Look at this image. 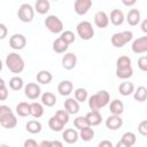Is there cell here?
<instances>
[{
    "label": "cell",
    "mask_w": 147,
    "mask_h": 147,
    "mask_svg": "<svg viewBox=\"0 0 147 147\" xmlns=\"http://www.w3.org/2000/svg\"><path fill=\"white\" fill-rule=\"evenodd\" d=\"M79 136H80V138L84 141H90L94 137V130L91 127V125L90 126H86V127H84V129L80 130V134Z\"/></svg>",
    "instance_id": "obj_35"
},
{
    "label": "cell",
    "mask_w": 147,
    "mask_h": 147,
    "mask_svg": "<svg viewBox=\"0 0 147 147\" xmlns=\"http://www.w3.org/2000/svg\"><path fill=\"white\" fill-rule=\"evenodd\" d=\"M64 122H62L56 115H54V116H52L51 118H49V121H48V126L53 130V131H56V132H59V131H61L63 127H64Z\"/></svg>",
    "instance_id": "obj_23"
},
{
    "label": "cell",
    "mask_w": 147,
    "mask_h": 147,
    "mask_svg": "<svg viewBox=\"0 0 147 147\" xmlns=\"http://www.w3.org/2000/svg\"><path fill=\"white\" fill-rule=\"evenodd\" d=\"M123 125V119L121 118L119 115H115L113 114L111 116H109L106 119V126L110 130H117Z\"/></svg>",
    "instance_id": "obj_15"
},
{
    "label": "cell",
    "mask_w": 147,
    "mask_h": 147,
    "mask_svg": "<svg viewBox=\"0 0 147 147\" xmlns=\"http://www.w3.org/2000/svg\"><path fill=\"white\" fill-rule=\"evenodd\" d=\"M45 26L52 32V33H59L63 30V23L62 21L55 16V15H49L45 20Z\"/></svg>",
    "instance_id": "obj_6"
},
{
    "label": "cell",
    "mask_w": 147,
    "mask_h": 147,
    "mask_svg": "<svg viewBox=\"0 0 147 147\" xmlns=\"http://www.w3.org/2000/svg\"><path fill=\"white\" fill-rule=\"evenodd\" d=\"M64 109L69 113V114H77L79 111V103L76 99L74 98H68L64 101Z\"/></svg>",
    "instance_id": "obj_16"
},
{
    "label": "cell",
    "mask_w": 147,
    "mask_h": 147,
    "mask_svg": "<svg viewBox=\"0 0 147 147\" xmlns=\"http://www.w3.org/2000/svg\"><path fill=\"white\" fill-rule=\"evenodd\" d=\"M133 37V33L131 31H123V32H116L111 36V44L115 47H123L126 42H129Z\"/></svg>",
    "instance_id": "obj_4"
},
{
    "label": "cell",
    "mask_w": 147,
    "mask_h": 147,
    "mask_svg": "<svg viewBox=\"0 0 147 147\" xmlns=\"http://www.w3.org/2000/svg\"><path fill=\"white\" fill-rule=\"evenodd\" d=\"M141 30H142L145 33H147V18L142 21V23H141Z\"/></svg>",
    "instance_id": "obj_50"
},
{
    "label": "cell",
    "mask_w": 147,
    "mask_h": 147,
    "mask_svg": "<svg viewBox=\"0 0 147 147\" xmlns=\"http://www.w3.org/2000/svg\"><path fill=\"white\" fill-rule=\"evenodd\" d=\"M91 6H92V0H76L74 8H75L76 14L85 15L91 8Z\"/></svg>",
    "instance_id": "obj_10"
},
{
    "label": "cell",
    "mask_w": 147,
    "mask_h": 147,
    "mask_svg": "<svg viewBox=\"0 0 147 147\" xmlns=\"http://www.w3.org/2000/svg\"><path fill=\"white\" fill-rule=\"evenodd\" d=\"M16 113L21 117H26L31 115V103L28 102H20L16 106Z\"/></svg>",
    "instance_id": "obj_19"
},
{
    "label": "cell",
    "mask_w": 147,
    "mask_h": 147,
    "mask_svg": "<svg viewBox=\"0 0 147 147\" xmlns=\"http://www.w3.org/2000/svg\"><path fill=\"white\" fill-rule=\"evenodd\" d=\"M118 92L124 96L130 95L131 93L134 92V86L131 82H123L118 87Z\"/></svg>",
    "instance_id": "obj_27"
},
{
    "label": "cell",
    "mask_w": 147,
    "mask_h": 147,
    "mask_svg": "<svg viewBox=\"0 0 147 147\" xmlns=\"http://www.w3.org/2000/svg\"><path fill=\"white\" fill-rule=\"evenodd\" d=\"M77 64V56L75 53H67L62 57V65L67 70H71Z\"/></svg>",
    "instance_id": "obj_13"
},
{
    "label": "cell",
    "mask_w": 147,
    "mask_h": 147,
    "mask_svg": "<svg viewBox=\"0 0 147 147\" xmlns=\"http://www.w3.org/2000/svg\"><path fill=\"white\" fill-rule=\"evenodd\" d=\"M99 147H113V144L108 140H103L99 144Z\"/></svg>",
    "instance_id": "obj_47"
},
{
    "label": "cell",
    "mask_w": 147,
    "mask_h": 147,
    "mask_svg": "<svg viewBox=\"0 0 147 147\" xmlns=\"http://www.w3.org/2000/svg\"><path fill=\"white\" fill-rule=\"evenodd\" d=\"M68 46H69V44L64 39H62L61 37H59L57 39H55L54 42H53V49H54L55 53H59V54L64 53L68 49Z\"/></svg>",
    "instance_id": "obj_17"
},
{
    "label": "cell",
    "mask_w": 147,
    "mask_h": 147,
    "mask_svg": "<svg viewBox=\"0 0 147 147\" xmlns=\"http://www.w3.org/2000/svg\"><path fill=\"white\" fill-rule=\"evenodd\" d=\"M127 67H131V59L126 55L119 56L116 61V68L122 69V68H127Z\"/></svg>",
    "instance_id": "obj_37"
},
{
    "label": "cell",
    "mask_w": 147,
    "mask_h": 147,
    "mask_svg": "<svg viewBox=\"0 0 147 147\" xmlns=\"http://www.w3.org/2000/svg\"><path fill=\"white\" fill-rule=\"evenodd\" d=\"M24 93L29 99L34 100L40 95V86L36 83H28L24 87Z\"/></svg>",
    "instance_id": "obj_9"
},
{
    "label": "cell",
    "mask_w": 147,
    "mask_h": 147,
    "mask_svg": "<svg viewBox=\"0 0 147 147\" xmlns=\"http://www.w3.org/2000/svg\"><path fill=\"white\" fill-rule=\"evenodd\" d=\"M17 16L18 18L24 22V23H29L33 20V16H34V9L32 8L31 5L29 3H23L18 8V11H17Z\"/></svg>",
    "instance_id": "obj_5"
},
{
    "label": "cell",
    "mask_w": 147,
    "mask_h": 147,
    "mask_svg": "<svg viewBox=\"0 0 147 147\" xmlns=\"http://www.w3.org/2000/svg\"><path fill=\"white\" fill-rule=\"evenodd\" d=\"M44 114V108L41 106V103L39 102H32L31 103V115L36 118L41 117Z\"/></svg>",
    "instance_id": "obj_33"
},
{
    "label": "cell",
    "mask_w": 147,
    "mask_h": 147,
    "mask_svg": "<svg viewBox=\"0 0 147 147\" xmlns=\"http://www.w3.org/2000/svg\"><path fill=\"white\" fill-rule=\"evenodd\" d=\"M62 137H63V139H64L65 142H68V144H75L77 141V139H78V132L75 129H67L62 133Z\"/></svg>",
    "instance_id": "obj_21"
},
{
    "label": "cell",
    "mask_w": 147,
    "mask_h": 147,
    "mask_svg": "<svg viewBox=\"0 0 147 147\" xmlns=\"http://www.w3.org/2000/svg\"><path fill=\"white\" fill-rule=\"evenodd\" d=\"M136 1H137V0H122V2H123L125 6H127V7H129V6H133V5L136 3Z\"/></svg>",
    "instance_id": "obj_48"
},
{
    "label": "cell",
    "mask_w": 147,
    "mask_h": 147,
    "mask_svg": "<svg viewBox=\"0 0 147 147\" xmlns=\"http://www.w3.org/2000/svg\"><path fill=\"white\" fill-rule=\"evenodd\" d=\"M75 99L78 102H84L87 99V91L83 87H78L75 91Z\"/></svg>",
    "instance_id": "obj_38"
},
{
    "label": "cell",
    "mask_w": 147,
    "mask_h": 147,
    "mask_svg": "<svg viewBox=\"0 0 147 147\" xmlns=\"http://www.w3.org/2000/svg\"><path fill=\"white\" fill-rule=\"evenodd\" d=\"M132 51L137 54H141V53L147 52V36H144V37L136 39L132 44Z\"/></svg>",
    "instance_id": "obj_12"
},
{
    "label": "cell",
    "mask_w": 147,
    "mask_h": 147,
    "mask_svg": "<svg viewBox=\"0 0 147 147\" xmlns=\"http://www.w3.org/2000/svg\"><path fill=\"white\" fill-rule=\"evenodd\" d=\"M136 134L133 132H125L123 136H122V139L121 141H118L116 144L117 147H131L136 144Z\"/></svg>",
    "instance_id": "obj_11"
},
{
    "label": "cell",
    "mask_w": 147,
    "mask_h": 147,
    "mask_svg": "<svg viewBox=\"0 0 147 147\" xmlns=\"http://www.w3.org/2000/svg\"><path fill=\"white\" fill-rule=\"evenodd\" d=\"M138 67L142 71H147V56H141L138 60Z\"/></svg>",
    "instance_id": "obj_42"
},
{
    "label": "cell",
    "mask_w": 147,
    "mask_h": 147,
    "mask_svg": "<svg viewBox=\"0 0 147 147\" xmlns=\"http://www.w3.org/2000/svg\"><path fill=\"white\" fill-rule=\"evenodd\" d=\"M9 87L13 90V91H20L22 87H23V79L21 77H13L9 79Z\"/></svg>",
    "instance_id": "obj_34"
},
{
    "label": "cell",
    "mask_w": 147,
    "mask_h": 147,
    "mask_svg": "<svg viewBox=\"0 0 147 147\" xmlns=\"http://www.w3.org/2000/svg\"><path fill=\"white\" fill-rule=\"evenodd\" d=\"M77 33L83 40H90L94 36V29L88 21H83L77 25Z\"/></svg>",
    "instance_id": "obj_3"
},
{
    "label": "cell",
    "mask_w": 147,
    "mask_h": 147,
    "mask_svg": "<svg viewBox=\"0 0 147 147\" xmlns=\"http://www.w3.org/2000/svg\"><path fill=\"white\" fill-rule=\"evenodd\" d=\"M94 23H95V25H96L98 28H100V29L107 28L108 24H109V17H108V15H107L105 11H102V10L96 11L95 15H94Z\"/></svg>",
    "instance_id": "obj_14"
},
{
    "label": "cell",
    "mask_w": 147,
    "mask_h": 147,
    "mask_svg": "<svg viewBox=\"0 0 147 147\" xmlns=\"http://www.w3.org/2000/svg\"><path fill=\"white\" fill-rule=\"evenodd\" d=\"M39 145L33 139H28L24 141V147H38Z\"/></svg>",
    "instance_id": "obj_44"
},
{
    "label": "cell",
    "mask_w": 147,
    "mask_h": 147,
    "mask_svg": "<svg viewBox=\"0 0 147 147\" xmlns=\"http://www.w3.org/2000/svg\"><path fill=\"white\" fill-rule=\"evenodd\" d=\"M51 147H62V142H60L57 140L51 141Z\"/></svg>",
    "instance_id": "obj_49"
},
{
    "label": "cell",
    "mask_w": 147,
    "mask_h": 147,
    "mask_svg": "<svg viewBox=\"0 0 147 147\" xmlns=\"http://www.w3.org/2000/svg\"><path fill=\"white\" fill-rule=\"evenodd\" d=\"M54 1H56V0H54Z\"/></svg>",
    "instance_id": "obj_52"
},
{
    "label": "cell",
    "mask_w": 147,
    "mask_h": 147,
    "mask_svg": "<svg viewBox=\"0 0 147 147\" xmlns=\"http://www.w3.org/2000/svg\"><path fill=\"white\" fill-rule=\"evenodd\" d=\"M8 96V90L5 85V82L2 78H0V100H6Z\"/></svg>",
    "instance_id": "obj_40"
},
{
    "label": "cell",
    "mask_w": 147,
    "mask_h": 147,
    "mask_svg": "<svg viewBox=\"0 0 147 147\" xmlns=\"http://www.w3.org/2000/svg\"><path fill=\"white\" fill-rule=\"evenodd\" d=\"M109 109L111 111V114H115V115H121L123 111H124V105L121 100L118 99H115L110 102V106H109Z\"/></svg>",
    "instance_id": "obj_25"
},
{
    "label": "cell",
    "mask_w": 147,
    "mask_h": 147,
    "mask_svg": "<svg viewBox=\"0 0 147 147\" xmlns=\"http://www.w3.org/2000/svg\"><path fill=\"white\" fill-rule=\"evenodd\" d=\"M40 147H51V141H47V140H44L39 144Z\"/></svg>",
    "instance_id": "obj_51"
},
{
    "label": "cell",
    "mask_w": 147,
    "mask_h": 147,
    "mask_svg": "<svg viewBox=\"0 0 147 147\" xmlns=\"http://www.w3.org/2000/svg\"><path fill=\"white\" fill-rule=\"evenodd\" d=\"M6 65L13 74H20L24 69V61L18 54L9 53L6 57Z\"/></svg>",
    "instance_id": "obj_2"
},
{
    "label": "cell",
    "mask_w": 147,
    "mask_h": 147,
    "mask_svg": "<svg viewBox=\"0 0 147 147\" xmlns=\"http://www.w3.org/2000/svg\"><path fill=\"white\" fill-rule=\"evenodd\" d=\"M138 131L140 134L142 136H147V119L146 121H141L138 125Z\"/></svg>",
    "instance_id": "obj_43"
},
{
    "label": "cell",
    "mask_w": 147,
    "mask_h": 147,
    "mask_svg": "<svg viewBox=\"0 0 147 147\" xmlns=\"http://www.w3.org/2000/svg\"><path fill=\"white\" fill-rule=\"evenodd\" d=\"M74 90V85L70 80H62L59 86H57V91L61 95H69Z\"/></svg>",
    "instance_id": "obj_18"
},
{
    "label": "cell",
    "mask_w": 147,
    "mask_h": 147,
    "mask_svg": "<svg viewBox=\"0 0 147 147\" xmlns=\"http://www.w3.org/2000/svg\"><path fill=\"white\" fill-rule=\"evenodd\" d=\"M53 79V76L47 70H40L37 74V82L40 84H49Z\"/></svg>",
    "instance_id": "obj_26"
},
{
    "label": "cell",
    "mask_w": 147,
    "mask_h": 147,
    "mask_svg": "<svg viewBox=\"0 0 147 147\" xmlns=\"http://www.w3.org/2000/svg\"><path fill=\"white\" fill-rule=\"evenodd\" d=\"M74 125H75L76 129L82 130V129H84V127H86V126H90V122H88V119H87L86 116H79V117L75 118Z\"/></svg>",
    "instance_id": "obj_36"
},
{
    "label": "cell",
    "mask_w": 147,
    "mask_h": 147,
    "mask_svg": "<svg viewBox=\"0 0 147 147\" xmlns=\"http://www.w3.org/2000/svg\"><path fill=\"white\" fill-rule=\"evenodd\" d=\"M124 21V14L119 9H113L110 13V22L114 25H121Z\"/></svg>",
    "instance_id": "obj_24"
},
{
    "label": "cell",
    "mask_w": 147,
    "mask_h": 147,
    "mask_svg": "<svg viewBox=\"0 0 147 147\" xmlns=\"http://www.w3.org/2000/svg\"><path fill=\"white\" fill-rule=\"evenodd\" d=\"M86 117L90 122V125L91 126H95V125H99L102 121V116L101 114L99 113V110H91L90 113L86 114Z\"/></svg>",
    "instance_id": "obj_20"
},
{
    "label": "cell",
    "mask_w": 147,
    "mask_h": 147,
    "mask_svg": "<svg viewBox=\"0 0 147 147\" xmlns=\"http://www.w3.org/2000/svg\"><path fill=\"white\" fill-rule=\"evenodd\" d=\"M8 113H11V109L8 106H0V115L8 114Z\"/></svg>",
    "instance_id": "obj_46"
},
{
    "label": "cell",
    "mask_w": 147,
    "mask_h": 147,
    "mask_svg": "<svg viewBox=\"0 0 147 147\" xmlns=\"http://www.w3.org/2000/svg\"><path fill=\"white\" fill-rule=\"evenodd\" d=\"M0 124H1V126L6 127V129H13L17 124L16 116L13 114V111L8 113V114L0 115Z\"/></svg>",
    "instance_id": "obj_8"
},
{
    "label": "cell",
    "mask_w": 147,
    "mask_h": 147,
    "mask_svg": "<svg viewBox=\"0 0 147 147\" xmlns=\"http://www.w3.org/2000/svg\"><path fill=\"white\" fill-rule=\"evenodd\" d=\"M133 98H134V100H137L139 102H144L147 99V88L145 86H139L134 91Z\"/></svg>",
    "instance_id": "obj_32"
},
{
    "label": "cell",
    "mask_w": 147,
    "mask_h": 147,
    "mask_svg": "<svg viewBox=\"0 0 147 147\" xmlns=\"http://www.w3.org/2000/svg\"><path fill=\"white\" fill-rule=\"evenodd\" d=\"M62 39H64L68 44H71V42H74L75 41V39H76V37H75V34H74V32L72 31H70V30H65L64 32H62L61 33V36H60Z\"/></svg>",
    "instance_id": "obj_39"
},
{
    "label": "cell",
    "mask_w": 147,
    "mask_h": 147,
    "mask_svg": "<svg viewBox=\"0 0 147 147\" xmlns=\"http://www.w3.org/2000/svg\"><path fill=\"white\" fill-rule=\"evenodd\" d=\"M49 1L48 0H37L34 3V9L39 14H46L49 10Z\"/></svg>",
    "instance_id": "obj_28"
},
{
    "label": "cell",
    "mask_w": 147,
    "mask_h": 147,
    "mask_svg": "<svg viewBox=\"0 0 147 147\" xmlns=\"http://www.w3.org/2000/svg\"><path fill=\"white\" fill-rule=\"evenodd\" d=\"M25 129L28 132L32 133V134H36V133H39L41 131V124L40 122L36 121V119H32V121H29L25 125Z\"/></svg>",
    "instance_id": "obj_30"
},
{
    "label": "cell",
    "mask_w": 147,
    "mask_h": 147,
    "mask_svg": "<svg viewBox=\"0 0 147 147\" xmlns=\"http://www.w3.org/2000/svg\"><path fill=\"white\" fill-rule=\"evenodd\" d=\"M133 75V69L132 67H127V68H122L118 69L116 68V76L121 79H127Z\"/></svg>",
    "instance_id": "obj_31"
},
{
    "label": "cell",
    "mask_w": 147,
    "mask_h": 147,
    "mask_svg": "<svg viewBox=\"0 0 147 147\" xmlns=\"http://www.w3.org/2000/svg\"><path fill=\"white\" fill-rule=\"evenodd\" d=\"M41 102L46 107H53L56 103V96L52 92H45L41 95Z\"/></svg>",
    "instance_id": "obj_29"
},
{
    "label": "cell",
    "mask_w": 147,
    "mask_h": 147,
    "mask_svg": "<svg viewBox=\"0 0 147 147\" xmlns=\"http://www.w3.org/2000/svg\"><path fill=\"white\" fill-rule=\"evenodd\" d=\"M9 45L14 49H23L26 45V38L21 33H15L9 38Z\"/></svg>",
    "instance_id": "obj_7"
},
{
    "label": "cell",
    "mask_w": 147,
    "mask_h": 147,
    "mask_svg": "<svg viewBox=\"0 0 147 147\" xmlns=\"http://www.w3.org/2000/svg\"><path fill=\"white\" fill-rule=\"evenodd\" d=\"M7 34V28L3 23H0V39H3Z\"/></svg>",
    "instance_id": "obj_45"
},
{
    "label": "cell",
    "mask_w": 147,
    "mask_h": 147,
    "mask_svg": "<svg viewBox=\"0 0 147 147\" xmlns=\"http://www.w3.org/2000/svg\"><path fill=\"white\" fill-rule=\"evenodd\" d=\"M55 115H56V116H57V117H59V118H60L62 122H64L65 124L68 123V121H69V115H70V114H69L67 110H64V109L57 110Z\"/></svg>",
    "instance_id": "obj_41"
},
{
    "label": "cell",
    "mask_w": 147,
    "mask_h": 147,
    "mask_svg": "<svg viewBox=\"0 0 147 147\" xmlns=\"http://www.w3.org/2000/svg\"><path fill=\"white\" fill-rule=\"evenodd\" d=\"M126 21L132 26L137 25L140 22V11L138 9H131V10H129V13L126 15Z\"/></svg>",
    "instance_id": "obj_22"
},
{
    "label": "cell",
    "mask_w": 147,
    "mask_h": 147,
    "mask_svg": "<svg viewBox=\"0 0 147 147\" xmlns=\"http://www.w3.org/2000/svg\"><path fill=\"white\" fill-rule=\"evenodd\" d=\"M109 100H110L109 93L107 91H105V90H101V91H99L95 94L90 96L88 106H90L91 110H99L100 108H102L106 105H108Z\"/></svg>",
    "instance_id": "obj_1"
}]
</instances>
